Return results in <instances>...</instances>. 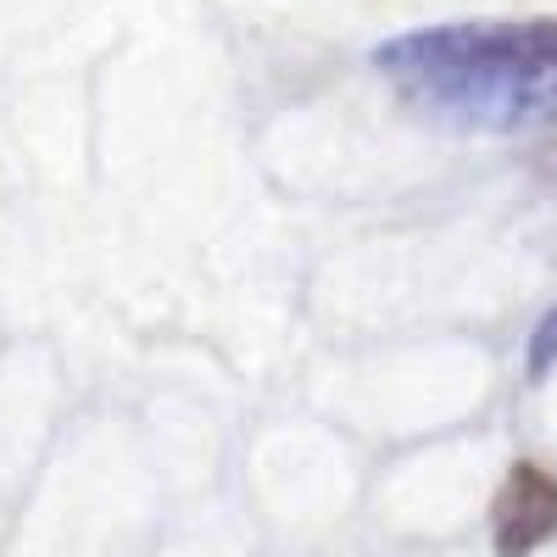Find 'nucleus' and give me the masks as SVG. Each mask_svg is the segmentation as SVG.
Returning a JSON list of instances; mask_svg holds the SVG:
<instances>
[{
    "mask_svg": "<svg viewBox=\"0 0 557 557\" xmlns=\"http://www.w3.org/2000/svg\"><path fill=\"white\" fill-rule=\"evenodd\" d=\"M374 67L446 128L524 134L557 123V17L396 34L374 51Z\"/></svg>",
    "mask_w": 557,
    "mask_h": 557,
    "instance_id": "f257e3e1",
    "label": "nucleus"
},
{
    "mask_svg": "<svg viewBox=\"0 0 557 557\" xmlns=\"http://www.w3.org/2000/svg\"><path fill=\"white\" fill-rule=\"evenodd\" d=\"M552 530H557V480L535 469V462H519L491 502L496 557H530Z\"/></svg>",
    "mask_w": 557,
    "mask_h": 557,
    "instance_id": "f03ea898",
    "label": "nucleus"
},
{
    "mask_svg": "<svg viewBox=\"0 0 557 557\" xmlns=\"http://www.w3.org/2000/svg\"><path fill=\"white\" fill-rule=\"evenodd\" d=\"M552 362H557V307L535 323V335H530V380H546Z\"/></svg>",
    "mask_w": 557,
    "mask_h": 557,
    "instance_id": "7ed1b4c3",
    "label": "nucleus"
}]
</instances>
